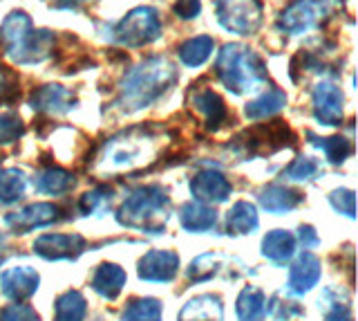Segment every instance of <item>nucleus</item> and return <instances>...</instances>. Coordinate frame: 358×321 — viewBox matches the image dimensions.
Segmentation results:
<instances>
[{"mask_svg":"<svg viewBox=\"0 0 358 321\" xmlns=\"http://www.w3.org/2000/svg\"><path fill=\"white\" fill-rule=\"evenodd\" d=\"M27 189V178L20 169L0 171V205L18 203Z\"/></svg>","mask_w":358,"mask_h":321,"instance_id":"obj_32","label":"nucleus"},{"mask_svg":"<svg viewBox=\"0 0 358 321\" xmlns=\"http://www.w3.org/2000/svg\"><path fill=\"white\" fill-rule=\"evenodd\" d=\"M168 205H171V198H168L164 186L145 184L126 198V203L117 212V220L123 227L141 229L148 234H162L168 218Z\"/></svg>","mask_w":358,"mask_h":321,"instance_id":"obj_5","label":"nucleus"},{"mask_svg":"<svg viewBox=\"0 0 358 321\" xmlns=\"http://www.w3.org/2000/svg\"><path fill=\"white\" fill-rule=\"evenodd\" d=\"M34 186H36V191L41 193L61 196L74 186V175L61 167H45L34 175Z\"/></svg>","mask_w":358,"mask_h":321,"instance_id":"obj_25","label":"nucleus"},{"mask_svg":"<svg viewBox=\"0 0 358 321\" xmlns=\"http://www.w3.org/2000/svg\"><path fill=\"white\" fill-rule=\"evenodd\" d=\"M331 14L329 0H291V5L278 16V29L282 34L300 36L322 27Z\"/></svg>","mask_w":358,"mask_h":321,"instance_id":"obj_8","label":"nucleus"},{"mask_svg":"<svg viewBox=\"0 0 358 321\" xmlns=\"http://www.w3.org/2000/svg\"><path fill=\"white\" fill-rule=\"evenodd\" d=\"M235 313H238L240 321H264V317L268 313L264 292L255 285H246L238 296Z\"/></svg>","mask_w":358,"mask_h":321,"instance_id":"obj_26","label":"nucleus"},{"mask_svg":"<svg viewBox=\"0 0 358 321\" xmlns=\"http://www.w3.org/2000/svg\"><path fill=\"white\" fill-rule=\"evenodd\" d=\"M162 132L152 124H139L119 135L110 137L96 158L94 171L99 175H121L143 169L145 164L155 160L157 146H159Z\"/></svg>","mask_w":358,"mask_h":321,"instance_id":"obj_2","label":"nucleus"},{"mask_svg":"<svg viewBox=\"0 0 358 321\" xmlns=\"http://www.w3.org/2000/svg\"><path fill=\"white\" fill-rule=\"evenodd\" d=\"M110 205V189H92L81 196V200H78V212H81L83 216H92V214H99L103 212V209H108Z\"/></svg>","mask_w":358,"mask_h":321,"instance_id":"obj_37","label":"nucleus"},{"mask_svg":"<svg viewBox=\"0 0 358 321\" xmlns=\"http://www.w3.org/2000/svg\"><path fill=\"white\" fill-rule=\"evenodd\" d=\"M217 23L238 36H251L262 25L260 0H213Z\"/></svg>","mask_w":358,"mask_h":321,"instance_id":"obj_9","label":"nucleus"},{"mask_svg":"<svg viewBox=\"0 0 358 321\" xmlns=\"http://www.w3.org/2000/svg\"><path fill=\"white\" fill-rule=\"evenodd\" d=\"M87 301L78 290L63 292L54 303V321H85Z\"/></svg>","mask_w":358,"mask_h":321,"instance_id":"obj_29","label":"nucleus"},{"mask_svg":"<svg viewBox=\"0 0 358 321\" xmlns=\"http://www.w3.org/2000/svg\"><path fill=\"white\" fill-rule=\"evenodd\" d=\"M25 135V124L16 113H5L0 115V146L18 142Z\"/></svg>","mask_w":358,"mask_h":321,"instance_id":"obj_36","label":"nucleus"},{"mask_svg":"<svg viewBox=\"0 0 358 321\" xmlns=\"http://www.w3.org/2000/svg\"><path fill=\"white\" fill-rule=\"evenodd\" d=\"M177 83V68L166 57H148L123 74L115 106L121 113L150 108Z\"/></svg>","mask_w":358,"mask_h":321,"instance_id":"obj_1","label":"nucleus"},{"mask_svg":"<svg viewBox=\"0 0 358 321\" xmlns=\"http://www.w3.org/2000/svg\"><path fill=\"white\" fill-rule=\"evenodd\" d=\"M85 250L81 234H43L34 240V252L48 261H72Z\"/></svg>","mask_w":358,"mask_h":321,"instance_id":"obj_11","label":"nucleus"},{"mask_svg":"<svg viewBox=\"0 0 358 321\" xmlns=\"http://www.w3.org/2000/svg\"><path fill=\"white\" fill-rule=\"evenodd\" d=\"M0 321H38V315L27 303H11L0 310Z\"/></svg>","mask_w":358,"mask_h":321,"instance_id":"obj_40","label":"nucleus"},{"mask_svg":"<svg viewBox=\"0 0 358 321\" xmlns=\"http://www.w3.org/2000/svg\"><path fill=\"white\" fill-rule=\"evenodd\" d=\"M320 173V164L313 160V158H305L300 155L294 162L289 164V169L285 171V175L289 180H296V182H305V180H313L316 175Z\"/></svg>","mask_w":358,"mask_h":321,"instance_id":"obj_35","label":"nucleus"},{"mask_svg":"<svg viewBox=\"0 0 358 321\" xmlns=\"http://www.w3.org/2000/svg\"><path fill=\"white\" fill-rule=\"evenodd\" d=\"M213 50H215V41L208 34H199L193 39H186L177 46V57L186 68H201L208 59Z\"/></svg>","mask_w":358,"mask_h":321,"instance_id":"obj_23","label":"nucleus"},{"mask_svg":"<svg viewBox=\"0 0 358 321\" xmlns=\"http://www.w3.org/2000/svg\"><path fill=\"white\" fill-rule=\"evenodd\" d=\"M59 36L50 29H36L25 12H9L0 25V52L18 65H36L54 57Z\"/></svg>","mask_w":358,"mask_h":321,"instance_id":"obj_3","label":"nucleus"},{"mask_svg":"<svg viewBox=\"0 0 358 321\" xmlns=\"http://www.w3.org/2000/svg\"><path fill=\"white\" fill-rule=\"evenodd\" d=\"M126 272L117 263H101L96 272L92 274V290L103 299L115 301L119 292L123 290V285H126Z\"/></svg>","mask_w":358,"mask_h":321,"instance_id":"obj_20","label":"nucleus"},{"mask_svg":"<svg viewBox=\"0 0 358 321\" xmlns=\"http://www.w3.org/2000/svg\"><path fill=\"white\" fill-rule=\"evenodd\" d=\"M298 236H300V243H302V245H305V250L316 247L318 243H320L318 231L313 229L311 225H302V227H300V231H298Z\"/></svg>","mask_w":358,"mask_h":321,"instance_id":"obj_42","label":"nucleus"},{"mask_svg":"<svg viewBox=\"0 0 358 321\" xmlns=\"http://www.w3.org/2000/svg\"><path fill=\"white\" fill-rule=\"evenodd\" d=\"M0 243H3V236H0Z\"/></svg>","mask_w":358,"mask_h":321,"instance_id":"obj_44","label":"nucleus"},{"mask_svg":"<svg viewBox=\"0 0 358 321\" xmlns=\"http://www.w3.org/2000/svg\"><path fill=\"white\" fill-rule=\"evenodd\" d=\"M179 257L171 250H152L139 261V279L150 283H168L177 276Z\"/></svg>","mask_w":358,"mask_h":321,"instance_id":"obj_17","label":"nucleus"},{"mask_svg":"<svg viewBox=\"0 0 358 321\" xmlns=\"http://www.w3.org/2000/svg\"><path fill=\"white\" fill-rule=\"evenodd\" d=\"M302 203V193L282 184H268L260 191V205L268 214H287Z\"/></svg>","mask_w":358,"mask_h":321,"instance_id":"obj_22","label":"nucleus"},{"mask_svg":"<svg viewBox=\"0 0 358 321\" xmlns=\"http://www.w3.org/2000/svg\"><path fill=\"white\" fill-rule=\"evenodd\" d=\"M188 106L204 119V126L208 130H220L224 121L229 119V108L224 104V99L210 88H199L197 90L193 86V90L188 93Z\"/></svg>","mask_w":358,"mask_h":321,"instance_id":"obj_12","label":"nucleus"},{"mask_svg":"<svg viewBox=\"0 0 358 321\" xmlns=\"http://www.w3.org/2000/svg\"><path fill=\"white\" fill-rule=\"evenodd\" d=\"M162 317H164L162 303L152 296L132 299L121 315L123 321H162Z\"/></svg>","mask_w":358,"mask_h":321,"instance_id":"obj_33","label":"nucleus"},{"mask_svg":"<svg viewBox=\"0 0 358 321\" xmlns=\"http://www.w3.org/2000/svg\"><path fill=\"white\" fill-rule=\"evenodd\" d=\"M179 223L190 234H199V231H208L217 225V214L204 203L190 200L179 207Z\"/></svg>","mask_w":358,"mask_h":321,"instance_id":"obj_19","label":"nucleus"},{"mask_svg":"<svg viewBox=\"0 0 358 321\" xmlns=\"http://www.w3.org/2000/svg\"><path fill=\"white\" fill-rule=\"evenodd\" d=\"M285 106H287V93H282L280 88H268L266 93H262L260 97H255L253 102L246 104L244 115L257 121V119L278 115Z\"/></svg>","mask_w":358,"mask_h":321,"instance_id":"obj_27","label":"nucleus"},{"mask_svg":"<svg viewBox=\"0 0 358 321\" xmlns=\"http://www.w3.org/2000/svg\"><path fill=\"white\" fill-rule=\"evenodd\" d=\"M231 259L224 257V254H215V252H208V254H201L197 257L188 268V279L193 283H201V281H210L215 279L217 274H222L224 270V263H229Z\"/></svg>","mask_w":358,"mask_h":321,"instance_id":"obj_31","label":"nucleus"},{"mask_svg":"<svg viewBox=\"0 0 358 321\" xmlns=\"http://www.w3.org/2000/svg\"><path fill=\"white\" fill-rule=\"evenodd\" d=\"M320 274H322L320 261L313 257L311 252H302V254H298L294 265H291L287 285L294 294H305L320 281Z\"/></svg>","mask_w":358,"mask_h":321,"instance_id":"obj_18","label":"nucleus"},{"mask_svg":"<svg viewBox=\"0 0 358 321\" xmlns=\"http://www.w3.org/2000/svg\"><path fill=\"white\" fill-rule=\"evenodd\" d=\"M215 74L222 86L235 95L255 93L268 81L266 63L262 57L242 43H227L217 52Z\"/></svg>","mask_w":358,"mask_h":321,"instance_id":"obj_4","label":"nucleus"},{"mask_svg":"<svg viewBox=\"0 0 358 321\" xmlns=\"http://www.w3.org/2000/svg\"><path fill=\"white\" fill-rule=\"evenodd\" d=\"M329 203L338 214L354 218V205H356V196L352 189H336L329 193Z\"/></svg>","mask_w":358,"mask_h":321,"instance_id":"obj_39","label":"nucleus"},{"mask_svg":"<svg viewBox=\"0 0 358 321\" xmlns=\"http://www.w3.org/2000/svg\"><path fill=\"white\" fill-rule=\"evenodd\" d=\"M162 36V18L152 7H134L119 23L108 27L106 39L130 50L145 48Z\"/></svg>","mask_w":358,"mask_h":321,"instance_id":"obj_7","label":"nucleus"},{"mask_svg":"<svg viewBox=\"0 0 358 321\" xmlns=\"http://www.w3.org/2000/svg\"><path fill=\"white\" fill-rule=\"evenodd\" d=\"M257 225H260V220H257V209L246 200L235 203L233 209L229 212V216H227L229 234H238V236L251 234V231L257 229Z\"/></svg>","mask_w":358,"mask_h":321,"instance_id":"obj_30","label":"nucleus"},{"mask_svg":"<svg viewBox=\"0 0 358 321\" xmlns=\"http://www.w3.org/2000/svg\"><path fill=\"white\" fill-rule=\"evenodd\" d=\"M262 254L278 265L287 263L296 254V236L285 229H273L262 238Z\"/></svg>","mask_w":358,"mask_h":321,"instance_id":"obj_24","label":"nucleus"},{"mask_svg":"<svg viewBox=\"0 0 358 321\" xmlns=\"http://www.w3.org/2000/svg\"><path fill=\"white\" fill-rule=\"evenodd\" d=\"M320 303L324 308L322 321H354L350 303L341 299V294H336L334 290H324V294L320 296Z\"/></svg>","mask_w":358,"mask_h":321,"instance_id":"obj_34","label":"nucleus"},{"mask_svg":"<svg viewBox=\"0 0 358 321\" xmlns=\"http://www.w3.org/2000/svg\"><path fill=\"white\" fill-rule=\"evenodd\" d=\"M233 191V184L229 182V178L222 171L215 169H204L197 171L190 180V193L197 203H227L229 196Z\"/></svg>","mask_w":358,"mask_h":321,"instance_id":"obj_14","label":"nucleus"},{"mask_svg":"<svg viewBox=\"0 0 358 321\" xmlns=\"http://www.w3.org/2000/svg\"><path fill=\"white\" fill-rule=\"evenodd\" d=\"M201 12V0H177L173 5V14L182 20H193Z\"/></svg>","mask_w":358,"mask_h":321,"instance_id":"obj_41","label":"nucleus"},{"mask_svg":"<svg viewBox=\"0 0 358 321\" xmlns=\"http://www.w3.org/2000/svg\"><path fill=\"white\" fill-rule=\"evenodd\" d=\"M307 139L311 146H316L322 151V155L327 158V162L331 164H343L347 158L354 155V144L350 139H345L341 135H334V137H318L313 132H307Z\"/></svg>","mask_w":358,"mask_h":321,"instance_id":"obj_28","label":"nucleus"},{"mask_svg":"<svg viewBox=\"0 0 358 321\" xmlns=\"http://www.w3.org/2000/svg\"><path fill=\"white\" fill-rule=\"evenodd\" d=\"M20 97V81L18 76L5 65H0V106L14 104Z\"/></svg>","mask_w":358,"mask_h":321,"instance_id":"obj_38","label":"nucleus"},{"mask_svg":"<svg viewBox=\"0 0 358 321\" xmlns=\"http://www.w3.org/2000/svg\"><path fill=\"white\" fill-rule=\"evenodd\" d=\"M313 102V117L322 126H341L343 110H345V95L334 81L316 83L311 93Z\"/></svg>","mask_w":358,"mask_h":321,"instance_id":"obj_10","label":"nucleus"},{"mask_svg":"<svg viewBox=\"0 0 358 321\" xmlns=\"http://www.w3.org/2000/svg\"><path fill=\"white\" fill-rule=\"evenodd\" d=\"M38 283L41 276L29 265H16V268L5 270L0 276V290L11 301H25V299L34 296L38 290Z\"/></svg>","mask_w":358,"mask_h":321,"instance_id":"obj_16","label":"nucleus"},{"mask_svg":"<svg viewBox=\"0 0 358 321\" xmlns=\"http://www.w3.org/2000/svg\"><path fill=\"white\" fill-rule=\"evenodd\" d=\"M296 132L282 119H275L271 124H255L242 130L229 144V149L242 158H266L282 149L296 146Z\"/></svg>","mask_w":358,"mask_h":321,"instance_id":"obj_6","label":"nucleus"},{"mask_svg":"<svg viewBox=\"0 0 358 321\" xmlns=\"http://www.w3.org/2000/svg\"><path fill=\"white\" fill-rule=\"evenodd\" d=\"M59 220V207L50 203H34L5 216V225L16 234H27L31 229L48 227Z\"/></svg>","mask_w":358,"mask_h":321,"instance_id":"obj_13","label":"nucleus"},{"mask_svg":"<svg viewBox=\"0 0 358 321\" xmlns=\"http://www.w3.org/2000/svg\"><path fill=\"white\" fill-rule=\"evenodd\" d=\"M29 106L43 115H65L76 106V95L56 83L38 86L29 95Z\"/></svg>","mask_w":358,"mask_h":321,"instance_id":"obj_15","label":"nucleus"},{"mask_svg":"<svg viewBox=\"0 0 358 321\" xmlns=\"http://www.w3.org/2000/svg\"><path fill=\"white\" fill-rule=\"evenodd\" d=\"M224 308L222 299L215 294H201L190 299L179 313V321H222Z\"/></svg>","mask_w":358,"mask_h":321,"instance_id":"obj_21","label":"nucleus"},{"mask_svg":"<svg viewBox=\"0 0 358 321\" xmlns=\"http://www.w3.org/2000/svg\"><path fill=\"white\" fill-rule=\"evenodd\" d=\"M87 0H52V7L56 9H78Z\"/></svg>","mask_w":358,"mask_h":321,"instance_id":"obj_43","label":"nucleus"}]
</instances>
